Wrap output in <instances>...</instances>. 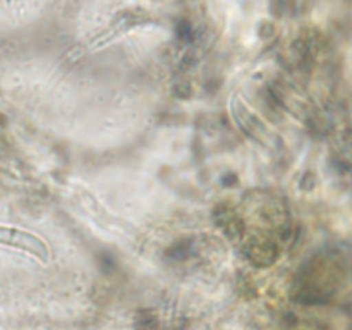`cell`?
I'll return each mask as SVG.
<instances>
[{
  "mask_svg": "<svg viewBox=\"0 0 352 330\" xmlns=\"http://www.w3.org/2000/svg\"><path fill=\"white\" fill-rule=\"evenodd\" d=\"M0 244L30 253L31 256L38 258L40 261H48L50 258V250L40 236L30 232V230L17 229V227L0 226Z\"/></svg>",
  "mask_w": 352,
  "mask_h": 330,
  "instance_id": "1",
  "label": "cell"
}]
</instances>
